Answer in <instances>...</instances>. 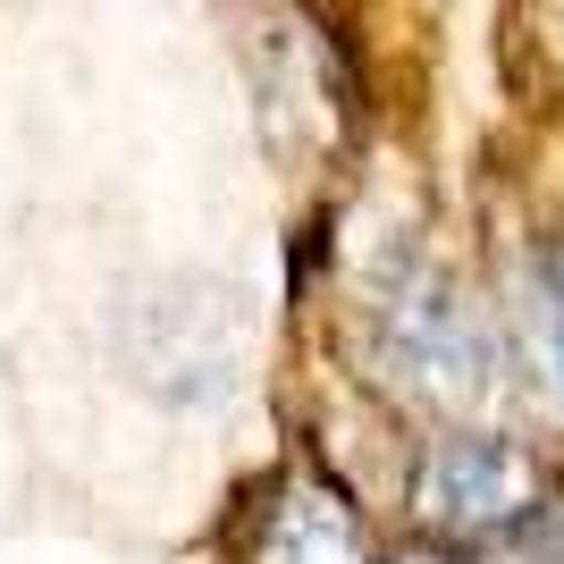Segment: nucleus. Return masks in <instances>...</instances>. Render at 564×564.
<instances>
[{
	"mask_svg": "<svg viewBox=\"0 0 564 564\" xmlns=\"http://www.w3.org/2000/svg\"><path fill=\"white\" fill-rule=\"evenodd\" d=\"M371 379L438 430L489 422L522 379L514 329L455 279L447 261H397L371 286Z\"/></svg>",
	"mask_w": 564,
	"mask_h": 564,
	"instance_id": "f257e3e1",
	"label": "nucleus"
},
{
	"mask_svg": "<svg viewBox=\"0 0 564 564\" xmlns=\"http://www.w3.org/2000/svg\"><path fill=\"white\" fill-rule=\"evenodd\" d=\"M556 489H564V464L547 447H531V438H514V430H497V422H471V430L422 438L413 480H404V506L422 522V540L506 547Z\"/></svg>",
	"mask_w": 564,
	"mask_h": 564,
	"instance_id": "f03ea898",
	"label": "nucleus"
},
{
	"mask_svg": "<svg viewBox=\"0 0 564 564\" xmlns=\"http://www.w3.org/2000/svg\"><path fill=\"white\" fill-rule=\"evenodd\" d=\"M245 564H371V531L321 471H279L245 531Z\"/></svg>",
	"mask_w": 564,
	"mask_h": 564,
	"instance_id": "7ed1b4c3",
	"label": "nucleus"
},
{
	"mask_svg": "<svg viewBox=\"0 0 564 564\" xmlns=\"http://www.w3.org/2000/svg\"><path fill=\"white\" fill-rule=\"evenodd\" d=\"M506 329H514L522 388H540V404L564 422V236L531 245L506 286Z\"/></svg>",
	"mask_w": 564,
	"mask_h": 564,
	"instance_id": "20e7f679",
	"label": "nucleus"
},
{
	"mask_svg": "<svg viewBox=\"0 0 564 564\" xmlns=\"http://www.w3.org/2000/svg\"><path fill=\"white\" fill-rule=\"evenodd\" d=\"M489 564H564V489L547 497V506L522 522L506 547H489Z\"/></svg>",
	"mask_w": 564,
	"mask_h": 564,
	"instance_id": "39448f33",
	"label": "nucleus"
},
{
	"mask_svg": "<svg viewBox=\"0 0 564 564\" xmlns=\"http://www.w3.org/2000/svg\"><path fill=\"white\" fill-rule=\"evenodd\" d=\"M379 564H464V547H447V540H413V547H397V556H379Z\"/></svg>",
	"mask_w": 564,
	"mask_h": 564,
	"instance_id": "423d86ee",
	"label": "nucleus"
}]
</instances>
